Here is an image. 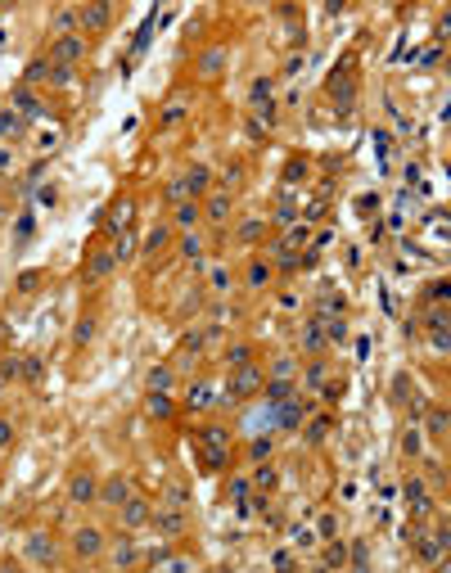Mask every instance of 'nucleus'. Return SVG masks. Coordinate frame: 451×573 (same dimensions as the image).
I'll list each match as a JSON object with an SVG mask.
<instances>
[{
    "label": "nucleus",
    "mask_w": 451,
    "mask_h": 573,
    "mask_svg": "<svg viewBox=\"0 0 451 573\" xmlns=\"http://www.w3.org/2000/svg\"><path fill=\"white\" fill-rule=\"evenodd\" d=\"M222 63H226V50H222V45H217V50H208V54H204V63H199V72H204V77H217V72H222Z\"/></svg>",
    "instance_id": "nucleus-27"
},
{
    "label": "nucleus",
    "mask_w": 451,
    "mask_h": 573,
    "mask_svg": "<svg viewBox=\"0 0 451 573\" xmlns=\"http://www.w3.org/2000/svg\"><path fill=\"white\" fill-rule=\"evenodd\" d=\"M100 551H104V533H100V528H91V524H86V528L72 533V556H77V560H95Z\"/></svg>",
    "instance_id": "nucleus-5"
},
{
    "label": "nucleus",
    "mask_w": 451,
    "mask_h": 573,
    "mask_svg": "<svg viewBox=\"0 0 451 573\" xmlns=\"http://www.w3.org/2000/svg\"><path fill=\"white\" fill-rule=\"evenodd\" d=\"M77 9H82V27L86 32H100V27H109V18H113L109 0H91V5H77Z\"/></svg>",
    "instance_id": "nucleus-8"
},
{
    "label": "nucleus",
    "mask_w": 451,
    "mask_h": 573,
    "mask_svg": "<svg viewBox=\"0 0 451 573\" xmlns=\"http://www.w3.org/2000/svg\"><path fill=\"white\" fill-rule=\"evenodd\" d=\"M307 384H325V366H321V361H312V366H307Z\"/></svg>",
    "instance_id": "nucleus-45"
},
{
    "label": "nucleus",
    "mask_w": 451,
    "mask_h": 573,
    "mask_svg": "<svg viewBox=\"0 0 451 573\" xmlns=\"http://www.w3.org/2000/svg\"><path fill=\"white\" fill-rule=\"evenodd\" d=\"M171 379H176V375H171V366H153L149 370V393H167Z\"/></svg>",
    "instance_id": "nucleus-24"
},
{
    "label": "nucleus",
    "mask_w": 451,
    "mask_h": 573,
    "mask_svg": "<svg viewBox=\"0 0 451 573\" xmlns=\"http://www.w3.org/2000/svg\"><path fill=\"white\" fill-rule=\"evenodd\" d=\"M14 113L18 118H36V113H41V100H36L32 86H18L14 91Z\"/></svg>",
    "instance_id": "nucleus-14"
},
{
    "label": "nucleus",
    "mask_w": 451,
    "mask_h": 573,
    "mask_svg": "<svg viewBox=\"0 0 451 573\" xmlns=\"http://www.w3.org/2000/svg\"><path fill=\"white\" fill-rule=\"evenodd\" d=\"M149 524L162 533V537H181V533H185V510H181V505H171V501H167V505H153Z\"/></svg>",
    "instance_id": "nucleus-3"
},
{
    "label": "nucleus",
    "mask_w": 451,
    "mask_h": 573,
    "mask_svg": "<svg viewBox=\"0 0 451 573\" xmlns=\"http://www.w3.org/2000/svg\"><path fill=\"white\" fill-rule=\"evenodd\" d=\"M204 217H208V222H217V226H222L226 217H230V194H226V190L208 194V204H204Z\"/></svg>",
    "instance_id": "nucleus-16"
},
{
    "label": "nucleus",
    "mask_w": 451,
    "mask_h": 573,
    "mask_svg": "<svg viewBox=\"0 0 451 573\" xmlns=\"http://www.w3.org/2000/svg\"><path fill=\"white\" fill-rule=\"evenodd\" d=\"M402 452H406V456H420V452H425V438H420V429H406V438H402Z\"/></svg>",
    "instance_id": "nucleus-37"
},
{
    "label": "nucleus",
    "mask_w": 451,
    "mask_h": 573,
    "mask_svg": "<svg viewBox=\"0 0 451 573\" xmlns=\"http://www.w3.org/2000/svg\"><path fill=\"white\" fill-rule=\"evenodd\" d=\"M298 339H303V348H307V352H321L325 343H330V334H325V321H307Z\"/></svg>",
    "instance_id": "nucleus-15"
},
{
    "label": "nucleus",
    "mask_w": 451,
    "mask_h": 573,
    "mask_svg": "<svg viewBox=\"0 0 451 573\" xmlns=\"http://www.w3.org/2000/svg\"><path fill=\"white\" fill-rule=\"evenodd\" d=\"M23 375H27V379H41V361H32V357H27V366H23Z\"/></svg>",
    "instance_id": "nucleus-49"
},
{
    "label": "nucleus",
    "mask_w": 451,
    "mask_h": 573,
    "mask_svg": "<svg viewBox=\"0 0 451 573\" xmlns=\"http://www.w3.org/2000/svg\"><path fill=\"white\" fill-rule=\"evenodd\" d=\"M50 86H72V68H59V63H54V72H50Z\"/></svg>",
    "instance_id": "nucleus-41"
},
{
    "label": "nucleus",
    "mask_w": 451,
    "mask_h": 573,
    "mask_svg": "<svg viewBox=\"0 0 451 573\" xmlns=\"http://www.w3.org/2000/svg\"><path fill=\"white\" fill-rule=\"evenodd\" d=\"M27 560H36V565H54V537H50V533H32V537H27Z\"/></svg>",
    "instance_id": "nucleus-10"
},
{
    "label": "nucleus",
    "mask_w": 451,
    "mask_h": 573,
    "mask_svg": "<svg viewBox=\"0 0 451 573\" xmlns=\"http://www.w3.org/2000/svg\"><path fill=\"white\" fill-rule=\"evenodd\" d=\"M181 118H185V100H181V95H171V100L162 104V127H176Z\"/></svg>",
    "instance_id": "nucleus-25"
},
{
    "label": "nucleus",
    "mask_w": 451,
    "mask_h": 573,
    "mask_svg": "<svg viewBox=\"0 0 451 573\" xmlns=\"http://www.w3.org/2000/svg\"><path fill=\"white\" fill-rule=\"evenodd\" d=\"M18 370H23V366H18V361H14V357H5V361H0V375H5V379H14V375H18Z\"/></svg>",
    "instance_id": "nucleus-47"
},
{
    "label": "nucleus",
    "mask_w": 451,
    "mask_h": 573,
    "mask_svg": "<svg viewBox=\"0 0 451 573\" xmlns=\"http://www.w3.org/2000/svg\"><path fill=\"white\" fill-rule=\"evenodd\" d=\"M127 501H131V483L122 479V474H113V479L100 483V505H109V510H122Z\"/></svg>",
    "instance_id": "nucleus-6"
},
{
    "label": "nucleus",
    "mask_w": 451,
    "mask_h": 573,
    "mask_svg": "<svg viewBox=\"0 0 451 573\" xmlns=\"http://www.w3.org/2000/svg\"><path fill=\"white\" fill-rule=\"evenodd\" d=\"M149 514H153V505L145 501V496L131 492V501L118 510V519H122V528H140V524H149Z\"/></svg>",
    "instance_id": "nucleus-9"
},
{
    "label": "nucleus",
    "mask_w": 451,
    "mask_h": 573,
    "mask_svg": "<svg viewBox=\"0 0 451 573\" xmlns=\"http://www.w3.org/2000/svg\"><path fill=\"white\" fill-rule=\"evenodd\" d=\"M14 136H23V118H18L14 109H0V145L14 140Z\"/></svg>",
    "instance_id": "nucleus-19"
},
{
    "label": "nucleus",
    "mask_w": 451,
    "mask_h": 573,
    "mask_svg": "<svg viewBox=\"0 0 451 573\" xmlns=\"http://www.w3.org/2000/svg\"><path fill=\"white\" fill-rule=\"evenodd\" d=\"M325 560H330V565H334V569H339V565H343V560H348V551H343V547H339V542H330V551H325Z\"/></svg>",
    "instance_id": "nucleus-42"
},
{
    "label": "nucleus",
    "mask_w": 451,
    "mask_h": 573,
    "mask_svg": "<svg viewBox=\"0 0 451 573\" xmlns=\"http://www.w3.org/2000/svg\"><path fill=\"white\" fill-rule=\"evenodd\" d=\"M447 429H451V415H447V411H429V434L443 438Z\"/></svg>",
    "instance_id": "nucleus-34"
},
{
    "label": "nucleus",
    "mask_w": 451,
    "mask_h": 573,
    "mask_svg": "<svg viewBox=\"0 0 451 573\" xmlns=\"http://www.w3.org/2000/svg\"><path fill=\"white\" fill-rule=\"evenodd\" d=\"M438 573H451V556H447V560H443V565H438Z\"/></svg>",
    "instance_id": "nucleus-52"
},
{
    "label": "nucleus",
    "mask_w": 451,
    "mask_h": 573,
    "mask_svg": "<svg viewBox=\"0 0 451 573\" xmlns=\"http://www.w3.org/2000/svg\"><path fill=\"white\" fill-rule=\"evenodd\" d=\"M325 434H330V420H316V425L312 429H307V438H312V443H321V438Z\"/></svg>",
    "instance_id": "nucleus-44"
},
{
    "label": "nucleus",
    "mask_w": 451,
    "mask_h": 573,
    "mask_svg": "<svg viewBox=\"0 0 451 573\" xmlns=\"http://www.w3.org/2000/svg\"><path fill=\"white\" fill-rule=\"evenodd\" d=\"M9 171H14V149L0 145V176H9Z\"/></svg>",
    "instance_id": "nucleus-43"
},
{
    "label": "nucleus",
    "mask_w": 451,
    "mask_h": 573,
    "mask_svg": "<svg viewBox=\"0 0 451 573\" xmlns=\"http://www.w3.org/2000/svg\"><path fill=\"white\" fill-rule=\"evenodd\" d=\"M429 343H434L438 352H451V321H443V326H429Z\"/></svg>",
    "instance_id": "nucleus-28"
},
{
    "label": "nucleus",
    "mask_w": 451,
    "mask_h": 573,
    "mask_svg": "<svg viewBox=\"0 0 451 573\" xmlns=\"http://www.w3.org/2000/svg\"><path fill=\"white\" fill-rule=\"evenodd\" d=\"M181 181H185L190 199H194V194H204V190H208V167H190V171H181Z\"/></svg>",
    "instance_id": "nucleus-21"
},
{
    "label": "nucleus",
    "mask_w": 451,
    "mask_h": 573,
    "mask_svg": "<svg viewBox=\"0 0 451 573\" xmlns=\"http://www.w3.org/2000/svg\"><path fill=\"white\" fill-rule=\"evenodd\" d=\"M0 217H5V213H0Z\"/></svg>",
    "instance_id": "nucleus-55"
},
{
    "label": "nucleus",
    "mask_w": 451,
    "mask_h": 573,
    "mask_svg": "<svg viewBox=\"0 0 451 573\" xmlns=\"http://www.w3.org/2000/svg\"><path fill=\"white\" fill-rule=\"evenodd\" d=\"M9 443H14V425H9V420H0V452H5Z\"/></svg>",
    "instance_id": "nucleus-46"
},
{
    "label": "nucleus",
    "mask_w": 451,
    "mask_h": 573,
    "mask_svg": "<svg viewBox=\"0 0 451 573\" xmlns=\"http://www.w3.org/2000/svg\"><path fill=\"white\" fill-rule=\"evenodd\" d=\"M95 334V321H82V326H77V343H86Z\"/></svg>",
    "instance_id": "nucleus-48"
},
{
    "label": "nucleus",
    "mask_w": 451,
    "mask_h": 573,
    "mask_svg": "<svg viewBox=\"0 0 451 573\" xmlns=\"http://www.w3.org/2000/svg\"><path fill=\"white\" fill-rule=\"evenodd\" d=\"M167 240H171L167 226H153V231L145 235V253H162V248H167Z\"/></svg>",
    "instance_id": "nucleus-29"
},
{
    "label": "nucleus",
    "mask_w": 451,
    "mask_h": 573,
    "mask_svg": "<svg viewBox=\"0 0 451 573\" xmlns=\"http://www.w3.org/2000/svg\"><path fill=\"white\" fill-rule=\"evenodd\" d=\"M226 366H230V370H239V366H253V348H248V343H235V348L226 352Z\"/></svg>",
    "instance_id": "nucleus-26"
},
{
    "label": "nucleus",
    "mask_w": 451,
    "mask_h": 573,
    "mask_svg": "<svg viewBox=\"0 0 451 573\" xmlns=\"http://www.w3.org/2000/svg\"><path fill=\"white\" fill-rule=\"evenodd\" d=\"M113 257H118V262H131V257H136V240H131V235H118V244H113Z\"/></svg>",
    "instance_id": "nucleus-35"
},
{
    "label": "nucleus",
    "mask_w": 451,
    "mask_h": 573,
    "mask_svg": "<svg viewBox=\"0 0 451 573\" xmlns=\"http://www.w3.org/2000/svg\"><path fill=\"white\" fill-rule=\"evenodd\" d=\"M352 573H370V569H366V560H357V565H352Z\"/></svg>",
    "instance_id": "nucleus-51"
},
{
    "label": "nucleus",
    "mask_w": 451,
    "mask_h": 573,
    "mask_svg": "<svg viewBox=\"0 0 451 573\" xmlns=\"http://www.w3.org/2000/svg\"><path fill=\"white\" fill-rule=\"evenodd\" d=\"M149 415H158V420H167V415H171L167 393H149Z\"/></svg>",
    "instance_id": "nucleus-36"
},
{
    "label": "nucleus",
    "mask_w": 451,
    "mask_h": 573,
    "mask_svg": "<svg viewBox=\"0 0 451 573\" xmlns=\"http://www.w3.org/2000/svg\"><path fill=\"white\" fill-rule=\"evenodd\" d=\"M136 560H140V551H136V542H131V537H127V533H122V537H118V542H113V565H118L122 573H127L131 565H136Z\"/></svg>",
    "instance_id": "nucleus-13"
},
{
    "label": "nucleus",
    "mask_w": 451,
    "mask_h": 573,
    "mask_svg": "<svg viewBox=\"0 0 451 573\" xmlns=\"http://www.w3.org/2000/svg\"><path fill=\"white\" fill-rule=\"evenodd\" d=\"M0 573H14V565H5V569H0Z\"/></svg>",
    "instance_id": "nucleus-53"
},
{
    "label": "nucleus",
    "mask_w": 451,
    "mask_h": 573,
    "mask_svg": "<svg viewBox=\"0 0 451 573\" xmlns=\"http://www.w3.org/2000/svg\"><path fill=\"white\" fill-rule=\"evenodd\" d=\"M402 492H406L411 514H420V519H425V514H434V501H429V488H425V479H420V474H411Z\"/></svg>",
    "instance_id": "nucleus-7"
},
{
    "label": "nucleus",
    "mask_w": 451,
    "mask_h": 573,
    "mask_svg": "<svg viewBox=\"0 0 451 573\" xmlns=\"http://www.w3.org/2000/svg\"><path fill=\"white\" fill-rule=\"evenodd\" d=\"M127 222H131V204H127V199H122V204H113V213H109V231L113 235H127Z\"/></svg>",
    "instance_id": "nucleus-22"
},
{
    "label": "nucleus",
    "mask_w": 451,
    "mask_h": 573,
    "mask_svg": "<svg viewBox=\"0 0 451 573\" xmlns=\"http://www.w3.org/2000/svg\"><path fill=\"white\" fill-rule=\"evenodd\" d=\"M321 537H325V542L339 537V519H334V514H321Z\"/></svg>",
    "instance_id": "nucleus-39"
},
{
    "label": "nucleus",
    "mask_w": 451,
    "mask_h": 573,
    "mask_svg": "<svg viewBox=\"0 0 451 573\" xmlns=\"http://www.w3.org/2000/svg\"><path fill=\"white\" fill-rule=\"evenodd\" d=\"M429 298H443V303H451V280H438V284H429Z\"/></svg>",
    "instance_id": "nucleus-40"
},
{
    "label": "nucleus",
    "mask_w": 451,
    "mask_h": 573,
    "mask_svg": "<svg viewBox=\"0 0 451 573\" xmlns=\"http://www.w3.org/2000/svg\"><path fill=\"white\" fill-rule=\"evenodd\" d=\"M303 415H307V402H303L298 393H293L289 402H280V425H284V429H298V420H303Z\"/></svg>",
    "instance_id": "nucleus-18"
},
{
    "label": "nucleus",
    "mask_w": 451,
    "mask_h": 573,
    "mask_svg": "<svg viewBox=\"0 0 451 573\" xmlns=\"http://www.w3.org/2000/svg\"><path fill=\"white\" fill-rule=\"evenodd\" d=\"M181 257H185L190 266H204V240H199L194 231H190L185 240H181Z\"/></svg>",
    "instance_id": "nucleus-20"
},
{
    "label": "nucleus",
    "mask_w": 451,
    "mask_h": 573,
    "mask_svg": "<svg viewBox=\"0 0 451 573\" xmlns=\"http://www.w3.org/2000/svg\"><path fill=\"white\" fill-rule=\"evenodd\" d=\"M68 501H72V505H91V501H100V479H95L91 470H77L72 479H68Z\"/></svg>",
    "instance_id": "nucleus-4"
},
{
    "label": "nucleus",
    "mask_w": 451,
    "mask_h": 573,
    "mask_svg": "<svg viewBox=\"0 0 451 573\" xmlns=\"http://www.w3.org/2000/svg\"><path fill=\"white\" fill-rule=\"evenodd\" d=\"M293 370H298V366H293L289 357H280V361L271 366V379H275V384H293Z\"/></svg>",
    "instance_id": "nucleus-33"
},
{
    "label": "nucleus",
    "mask_w": 451,
    "mask_h": 573,
    "mask_svg": "<svg viewBox=\"0 0 451 573\" xmlns=\"http://www.w3.org/2000/svg\"><path fill=\"white\" fill-rule=\"evenodd\" d=\"M248 284H253V289H266V284H271V266L266 262H248Z\"/></svg>",
    "instance_id": "nucleus-30"
},
{
    "label": "nucleus",
    "mask_w": 451,
    "mask_h": 573,
    "mask_svg": "<svg viewBox=\"0 0 451 573\" xmlns=\"http://www.w3.org/2000/svg\"><path fill=\"white\" fill-rule=\"evenodd\" d=\"M257 388H266V375H262V366H239V370H230V379H226V397H253Z\"/></svg>",
    "instance_id": "nucleus-1"
},
{
    "label": "nucleus",
    "mask_w": 451,
    "mask_h": 573,
    "mask_svg": "<svg viewBox=\"0 0 451 573\" xmlns=\"http://www.w3.org/2000/svg\"><path fill=\"white\" fill-rule=\"evenodd\" d=\"M257 235H262V222H257V217H253V222H244V226H239V240H244V244H253Z\"/></svg>",
    "instance_id": "nucleus-38"
},
{
    "label": "nucleus",
    "mask_w": 451,
    "mask_h": 573,
    "mask_svg": "<svg viewBox=\"0 0 451 573\" xmlns=\"http://www.w3.org/2000/svg\"><path fill=\"white\" fill-rule=\"evenodd\" d=\"M185 402L194 406V411H204V406H213L217 397H213V388H208V384H194V388H190V397H185Z\"/></svg>",
    "instance_id": "nucleus-31"
},
{
    "label": "nucleus",
    "mask_w": 451,
    "mask_h": 573,
    "mask_svg": "<svg viewBox=\"0 0 451 573\" xmlns=\"http://www.w3.org/2000/svg\"><path fill=\"white\" fill-rule=\"evenodd\" d=\"M50 72H54V63H50V59H32V63H27V86L50 82Z\"/></svg>",
    "instance_id": "nucleus-23"
},
{
    "label": "nucleus",
    "mask_w": 451,
    "mask_h": 573,
    "mask_svg": "<svg viewBox=\"0 0 451 573\" xmlns=\"http://www.w3.org/2000/svg\"><path fill=\"white\" fill-rule=\"evenodd\" d=\"M0 393H5V379H0Z\"/></svg>",
    "instance_id": "nucleus-54"
},
{
    "label": "nucleus",
    "mask_w": 451,
    "mask_h": 573,
    "mask_svg": "<svg viewBox=\"0 0 451 573\" xmlns=\"http://www.w3.org/2000/svg\"><path fill=\"white\" fill-rule=\"evenodd\" d=\"M275 569H280V573H293V560H289V556H284V551H280V556H275Z\"/></svg>",
    "instance_id": "nucleus-50"
},
{
    "label": "nucleus",
    "mask_w": 451,
    "mask_h": 573,
    "mask_svg": "<svg viewBox=\"0 0 451 573\" xmlns=\"http://www.w3.org/2000/svg\"><path fill=\"white\" fill-rule=\"evenodd\" d=\"M204 447H208V461L222 465V461H226V452H230V438L222 434V429H204Z\"/></svg>",
    "instance_id": "nucleus-12"
},
{
    "label": "nucleus",
    "mask_w": 451,
    "mask_h": 573,
    "mask_svg": "<svg viewBox=\"0 0 451 573\" xmlns=\"http://www.w3.org/2000/svg\"><path fill=\"white\" fill-rule=\"evenodd\" d=\"M118 266V257H113V248H100V253H91V262H86V280L91 284H100L104 275Z\"/></svg>",
    "instance_id": "nucleus-11"
},
{
    "label": "nucleus",
    "mask_w": 451,
    "mask_h": 573,
    "mask_svg": "<svg viewBox=\"0 0 451 573\" xmlns=\"http://www.w3.org/2000/svg\"><path fill=\"white\" fill-rule=\"evenodd\" d=\"M86 59V36L72 32V36H54L50 45V63H59V68H77V63Z\"/></svg>",
    "instance_id": "nucleus-2"
},
{
    "label": "nucleus",
    "mask_w": 451,
    "mask_h": 573,
    "mask_svg": "<svg viewBox=\"0 0 451 573\" xmlns=\"http://www.w3.org/2000/svg\"><path fill=\"white\" fill-rule=\"evenodd\" d=\"M199 222H204V208H199L194 199H185V204H176V226H181V231H194Z\"/></svg>",
    "instance_id": "nucleus-17"
},
{
    "label": "nucleus",
    "mask_w": 451,
    "mask_h": 573,
    "mask_svg": "<svg viewBox=\"0 0 451 573\" xmlns=\"http://www.w3.org/2000/svg\"><path fill=\"white\" fill-rule=\"evenodd\" d=\"M208 289H213V293H226L230 289V266H213V271H208Z\"/></svg>",
    "instance_id": "nucleus-32"
}]
</instances>
